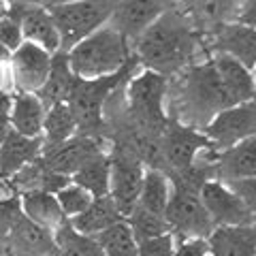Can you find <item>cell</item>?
<instances>
[{
  "mask_svg": "<svg viewBox=\"0 0 256 256\" xmlns=\"http://www.w3.org/2000/svg\"><path fill=\"white\" fill-rule=\"evenodd\" d=\"M22 2L6 4V11L0 20V43L6 45L11 52H15L24 43V32H22Z\"/></svg>",
  "mask_w": 256,
  "mask_h": 256,
  "instance_id": "cell-33",
  "label": "cell"
},
{
  "mask_svg": "<svg viewBox=\"0 0 256 256\" xmlns=\"http://www.w3.org/2000/svg\"><path fill=\"white\" fill-rule=\"evenodd\" d=\"M203 150H214L203 130L169 118L160 132V158L162 171L173 173L190 166Z\"/></svg>",
  "mask_w": 256,
  "mask_h": 256,
  "instance_id": "cell-8",
  "label": "cell"
},
{
  "mask_svg": "<svg viewBox=\"0 0 256 256\" xmlns=\"http://www.w3.org/2000/svg\"><path fill=\"white\" fill-rule=\"evenodd\" d=\"M4 11H6V4H2V2H0V20H2V15H4Z\"/></svg>",
  "mask_w": 256,
  "mask_h": 256,
  "instance_id": "cell-41",
  "label": "cell"
},
{
  "mask_svg": "<svg viewBox=\"0 0 256 256\" xmlns=\"http://www.w3.org/2000/svg\"><path fill=\"white\" fill-rule=\"evenodd\" d=\"M18 194H20V203H22V214L26 216L28 220L41 224V226L50 228V230L60 228L62 224L66 222L54 192L24 190V192H18Z\"/></svg>",
  "mask_w": 256,
  "mask_h": 256,
  "instance_id": "cell-23",
  "label": "cell"
},
{
  "mask_svg": "<svg viewBox=\"0 0 256 256\" xmlns=\"http://www.w3.org/2000/svg\"><path fill=\"white\" fill-rule=\"evenodd\" d=\"M60 34V50L68 52L96 28L109 22L114 0H73L56 6H47Z\"/></svg>",
  "mask_w": 256,
  "mask_h": 256,
  "instance_id": "cell-6",
  "label": "cell"
},
{
  "mask_svg": "<svg viewBox=\"0 0 256 256\" xmlns=\"http://www.w3.org/2000/svg\"><path fill=\"white\" fill-rule=\"evenodd\" d=\"M130 226L132 235L137 242L141 239H150V237H158V235H164V233H171V226L166 222L164 214H156V212H150L141 205H134V210L130 212L124 218Z\"/></svg>",
  "mask_w": 256,
  "mask_h": 256,
  "instance_id": "cell-31",
  "label": "cell"
},
{
  "mask_svg": "<svg viewBox=\"0 0 256 256\" xmlns=\"http://www.w3.org/2000/svg\"><path fill=\"white\" fill-rule=\"evenodd\" d=\"M237 102L226 90L212 56L198 60L180 73L169 77L166 84V114L198 130L210 124L218 111Z\"/></svg>",
  "mask_w": 256,
  "mask_h": 256,
  "instance_id": "cell-2",
  "label": "cell"
},
{
  "mask_svg": "<svg viewBox=\"0 0 256 256\" xmlns=\"http://www.w3.org/2000/svg\"><path fill=\"white\" fill-rule=\"evenodd\" d=\"M169 194H171L169 175L162 169H158V166H146L137 205L146 207L150 212L164 214V207L169 203Z\"/></svg>",
  "mask_w": 256,
  "mask_h": 256,
  "instance_id": "cell-27",
  "label": "cell"
},
{
  "mask_svg": "<svg viewBox=\"0 0 256 256\" xmlns=\"http://www.w3.org/2000/svg\"><path fill=\"white\" fill-rule=\"evenodd\" d=\"M70 182L86 188L92 196H105L109 194V156L107 150L88 158L79 169L70 175Z\"/></svg>",
  "mask_w": 256,
  "mask_h": 256,
  "instance_id": "cell-26",
  "label": "cell"
},
{
  "mask_svg": "<svg viewBox=\"0 0 256 256\" xmlns=\"http://www.w3.org/2000/svg\"><path fill=\"white\" fill-rule=\"evenodd\" d=\"M45 105L34 92H13L9 124L24 137H43Z\"/></svg>",
  "mask_w": 256,
  "mask_h": 256,
  "instance_id": "cell-21",
  "label": "cell"
},
{
  "mask_svg": "<svg viewBox=\"0 0 256 256\" xmlns=\"http://www.w3.org/2000/svg\"><path fill=\"white\" fill-rule=\"evenodd\" d=\"M9 58H11V50L0 43V62H9Z\"/></svg>",
  "mask_w": 256,
  "mask_h": 256,
  "instance_id": "cell-40",
  "label": "cell"
},
{
  "mask_svg": "<svg viewBox=\"0 0 256 256\" xmlns=\"http://www.w3.org/2000/svg\"><path fill=\"white\" fill-rule=\"evenodd\" d=\"M34 2L43 4V6H56V4H64V2H73V0H34Z\"/></svg>",
  "mask_w": 256,
  "mask_h": 256,
  "instance_id": "cell-39",
  "label": "cell"
},
{
  "mask_svg": "<svg viewBox=\"0 0 256 256\" xmlns=\"http://www.w3.org/2000/svg\"><path fill=\"white\" fill-rule=\"evenodd\" d=\"M54 237H56V250L50 256H102V250L96 244V239L90 235L77 233L68 224V220L60 228L54 230Z\"/></svg>",
  "mask_w": 256,
  "mask_h": 256,
  "instance_id": "cell-30",
  "label": "cell"
},
{
  "mask_svg": "<svg viewBox=\"0 0 256 256\" xmlns=\"http://www.w3.org/2000/svg\"><path fill=\"white\" fill-rule=\"evenodd\" d=\"M114 2H116V0H114Z\"/></svg>",
  "mask_w": 256,
  "mask_h": 256,
  "instance_id": "cell-44",
  "label": "cell"
},
{
  "mask_svg": "<svg viewBox=\"0 0 256 256\" xmlns=\"http://www.w3.org/2000/svg\"><path fill=\"white\" fill-rule=\"evenodd\" d=\"M43 143V137H24L11 128L0 146V180L9 182L22 166L36 160L41 156Z\"/></svg>",
  "mask_w": 256,
  "mask_h": 256,
  "instance_id": "cell-19",
  "label": "cell"
},
{
  "mask_svg": "<svg viewBox=\"0 0 256 256\" xmlns=\"http://www.w3.org/2000/svg\"><path fill=\"white\" fill-rule=\"evenodd\" d=\"M137 246H139V256H173L175 235L164 233L158 237L141 239V242H137Z\"/></svg>",
  "mask_w": 256,
  "mask_h": 256,
  "instance_id": "cell-35",
  "label": "cell"
},
{
  "mask_svg": "<svg viewBox=\"0 0 256 256\" xmlns=\"http://www.w3.org/2000/svg\"><path fill=\"white\" fill-rule=\"evenodd\" d=\"M4 188H6V184H4V182H2V180H0V192H2V190H4Z\"/></svg>",
  "mask_w": 256,
  "mask_h": 256,
  "instance_id": "cell-43",
  "label": "cell"
},
{
  "mask_svg": "<svg viewBox=\"0 0 256 256\" xmlns=\"http://www.w3.org/2000/svg\"><path fill=\"white\" fill-rule=\"evenodd\" d=\"M22 256H50L56 250L54 230L41 226V224L28 220L26 216H20L11 233L4 237Z\"/></svg>",
  "mask_w": 256,
  "mask_h": 256,
  "instance_id": "cell-20",
  "label": "cell"
},
{
  "mask_svg": "<svg viewBox=\"0 0 256 256\" xmlns=\"http://www.w3.org/2000/svg\"><path fill=\"white\" fill-rule=\"evenodd\" d=\"M20 216H22L20 194L9 188L6 194L0 196V239H4L11 233V228L20 220Z\"/></svg>",
  "mask_w": 256,
  "mask_h": 256,
  "instance_id": "cell-34",
  "label": "cell"
},
{
  "mask_svg": "<svg viewBox=\"0 0 256 256\" xmlns=\"http://www.w3.org/2000/svg\"><path fill=\"white\" fill-rule=\"evenodd\" d=\"M75 73L70 70V64L66 58V52H54L52 54V66H50V75H47L43 88L36 92V96L43 100L45 107L56 105V102H66L70 90L75 84Z\"/></svg>",
  "mask_w": 256,
  "mask_h": 256,
  "instance_id": "cell-24",
  "label": "cell"
},
{
  "mask_svg": "<svg viewBox=\"0 0 256 256\" xmlns=\"http://www.w3.org/2000/svg\"><path fill=\"white\" fill-rule=\"evenodd\" d=\"M22 32L24 41L34 43L52 54L60 50V34L50 9L34 0H26L22 4Z\"/></svg>",
  "mask_w": 256,
  "mask_h": 256,
  "instance_id": "cell-17",
  "label": "cell"
},
{
  "mask_svg": "<svg viewBox=\"0 0 256 256\" xmlns=\"http://www.w3.org/2000/svg\"><path fill=\"white\" fill-rule=\"evenodd\" d=\"M173 4H175L173 0H116L107 24L114 26L118 32H122L132 45L134 38L160 13H164Z\"/></svg>",
  "mask_w": 256,
  "mask_h": 256,
  "instance_id": "cell-15",
  "label": "cell"
},
{
  "mask_svg": "<svg viewBox=\"0 0 256 256\" xmlns=\"http://www.w3.org/2000/svg\"><path fill=\"white\" fill-rule=\"evenodd\" d=\"M132 56L141 68L173 77L182 68L210 56L203 32L178 4L150 24L132 41Z\"/></svg>",
  "mask_w": 256,
  "mask_h": 256,
  "instance_id": "cell-1",
  "label": "cell"
},
{
  "mask_svg": "<svg viewBox=\"0 0 256 256\" xmlns=\"http://www.w3.org/2000/svg\"><path fill=\"white\" fill-rule=\"evenodd\" d=\"M102 150H107V146L100 137L77 132L66 141L52 143V146L43 143L41 160H43V164L50 166L52 171L68 175L70 178V175H73L88 158H92L94 154H98V152H102Z\"/></svg>",
  "mask_w": 256,
  "mask_h": 256,
  "instance_id": "cell-14",
  "label": "cell"
},
{
  "mask_svg": "<svg viewBox=\"0 0 256 256\" xmlns=\"http://www.w3.org/2000/svg\"><path fill=\"white\" fill-rule=\"evenodd\" d=\"M214 173L220 182L256 178V139L246 137L214 154Z\"/></svg>",
  "mask_w": 256,
  "mask_h": 256,
  "instance_id": "cell-16",
  "label": "cell"
},
{
  "mask_svg": "<svg viewBox=\"0 0 256 256\" xmlns=\"http://www.w3.org/2000/svg\"><path fill=\"white\" fill-rule=\"evenodd\" d=\"M52 52L43 50L34 43L24 41L18 50L11 52L9 73L13 92H38L50 75Z\"/></svg>",
  "mask_w": 256,
  "mask_h": 256,
  "instance_id": "cell-12",
  "label": "cell"
},
{
  "mask_svg": "<svg viewBox=\"0 0 256 256\" xmlns=\"http://www.w3.org/2000/svg\"><path fill=\"white\" fill-rule=\"evenodd\" d=\"M107 156H109V196L116 203L118 212L126 218L139 201L146 164L132 154L118 148H107Z\"/></svg>",
  "mask_w": 256,
  "mask_h": 256,
  "instance_id": "cell-9",
  "label": "cell"
},
{
  "mask_svg": "<svg viewBox=\"0 0 256 256\" xmlns=\"http://www.w3.org/2000/svg\"><path fill=\"white\" fill-rule=\"evenodd\" d=\"M254 180L256 178H244V180H233V182H224V184H226L248 207L256 210V182Z\"/></svg>",
  "mask_w": 256,
  "mask_h": 256,
  "instance_id": "cell-36",
  "label": "cell"
},
{
  "mask_svg": "<svg viewBox=\"0 0 256 256\" xmlns=\"http://www.w3.org/2000/svg\"><path fill=\"white\" fill-rule=\"evenodd\" d=\"M205 137L210 139L214 152L230 148L246 137H252L256 132V107L254 100H246L239 105L226 107L218 111L210 124L203 128Z\"/></svg>",
  "mask_w": 256,
  "mask_h": 256,
  "instance_id": "cell-10",
  "label": "cell"
},
{
  "mask_svg": "<svg viewBox=\"0 0 256 256\" xmlns=\"http://www.w3.org/2000/svg\"><path fill=\"white\" fill-rule=\"evenodd\" d=\"M0 90L13 92L11 73H9V62H0Z\"/></svg>",
  "mask_w": 256,
  "mask_h": 256,
  "instance_id": "cell-38",
  "label": "cell"
},
{
  "mask_svg": "<svg viewBox=\"0 0 256 256\" xmlns=\"http://www.w3.org/2000/svg\"><path fill=\"white\" fill-rule=\"evenodd\" d=\"M56 198H58V205L64 214V218H73V216L82 214L84 210H88V205L92 203V194L86 188H82L75 182H68L66 186H62L56 192Z\"/></svg>",
  "mask_w": 256,
  "mask_h": 256,
  "instance_id": "cell-32",
  "label": "cell"
},
{
  "mask_svg": "<svg viewBox=\"0 0 256 256\" xmlns=\"http://www.w3.org/2000/svg\"><path fill=\"white\" fill-rule=\"evenodd\" d=\"M2 4H13V2H22V0H0Z\"/></svg>",
  "mask_w": 256,
  "mask_h": 256,
  "instance_id": "cell-42",
  "label": "cell"
},
{
  "mask_svg": "<svg viewBox=\"0 0 256 256\" xmlns=\"http://www.w3.org/2000/svg\"><path fill=\"white\" fill-rule=\"evenodd\" d=\"M102 256H139V246L126 220H118L98 235H94Z\"/></svg>",
  "mask_w": 256,
  "mask_h": 256,
  "instance_id": "cell-28",
  "label": "cell"
},
{
  "mask_svg": "<svg viewBox=\"0 0 256 256\" xmlns=\"http://www.w3.org/2000/svg\"><path fill=\"white\" fill-rule=\"evenodd\" d=\"M205 45L207 52L214 54H226L244 66H256V30L254 26H246L239 22H224L214 26L210 32H205Z\"/></svg>",
  "mask_w": 256,
  "mask_h": 256,
  "instance_id": "cell-13",
  "label": "cell"
},
{
  "mask_svg": "<svg viewBox=\"0 0 256 256\" xmlns=\"http://www.w3.org/2000/svg\"><path fill=\"white\" fill-rule=\"evenodd\" d=\"M137 66H139L137 58L132 56V60L128 62L124 68H120L111 75L90 77V79L75 77L73 90H70L66 102L77 120V132L100 137L102 114H105V105H107L109 96L132 75V70Z\"/></svg>",
  "mask_w": 256,
  "mask_h": 256,
  "instance_id": "cell-4",
  "label": "cell"
},
{
  "mask_svg": "<svg viewBox=\"0 0 256 256\" xmlns=\"http://www.w3.org/2000/svg\"><path fill=\"white\" fill-rule=\"evenodd\" d=\"M173 256H210L205 239H175Z\"/></svg>",
  "mask_w": 256,
  "mask_h": 256,
  "instance_id": "cell-37",
  "label": "cell"
},
{
  "mask_svg": "<svg viewBox=\"0 0 256 256\" xmlns=\"http://www.w3.org/2000/svg\"><path fill=\"white\" fill-rule=\"evenodd\" d=\"M164 218L175 239H207L214 230V220L207 214L196 190L171 184L169 203L164 207Z\"/></svg>",
  "mask_w": 256,
  "mask_h": 256,
  "instance_id": "cell-7",
  "label": "cell"
},
{
  "mask_svg": "<svg viewBox=\"0 0 256 256\" xmlns=\"http://www.w3.org/2000/svg\"><path fill=\"white\" fill-rule=\"evenodd\" d=\"M212 60L218 68V73L222 77L226 90L233 96V100L237 102H246V100H254L256 94V79H254V70L244 66L242 62H237L235 58H230L226 54H218L214 52L210 54Z\"/></svg>",
  "mask_w": 256,
  "mask_h": 256,
  "instance_id": "cell-22",
  "label": "cell"
},
{
  "mask_svg": "<svg viewBox=\"0 0 256 256\" xmlns=\"http://www.w3.org/2000/svg\"><path fill=\"white\" fill-rule=\"evenodd\" d=\"M118 220H124V216L118 212V207L111 201V196L105 194V196H94L92 203L88 205V210L73 216V218H68V224L77 233L94 237Z\"/></svg>",
  "mask_w": 256,
  "mask_h": 256,
  "instance_id": "cell-25",
  "label": "cell"
},
{
  "mask_svg": "<svg viewBox=\"0 0 256 256\" xmlns=\"http://www.w3.org/2000/svg\"><path fill=\"white\" fill-rule=\"evenodd\" d=\"M70 70L77 77H102L124 68L132 60L130 41L114 26L102 24L66 52Z\"/></svg>",
  "mask_w": 256,
  "mask_h": 256,
  "instance_id": "cell-3",
  "label": "cell"
},
{
  "mask_svg": "<svg viewBox=\"0 0 256 256\" xmlns=\"http://www.w3.org/2000/svg\"><path fill=\"white\" fill-rule=\"evenodd\" d=\"M77 134V120L70 111L68 102H56L45 109L43 120V141L47 146L60 143Z\"/></svg>",
  "mask_w": 256,
  "mask_h": 256,
  "instance_id": "cell-29",
  "label": "cell"
},
{
  "mask_svg": "<svg viewBox=\"0 0 256 256\" xmlns=\"http://www.w3.org/2000/svg\"><path fill=\"white\" fill-rule=\"evenodd\" d=\"M201 201L207 214L212 216L214 226H239V224H254L256 216L252 207H248L226 184L220 180L205 182L201 190Z\"/></svg>",
  "mask_w": 256,
  "mask_h": 256,
  "instance_id": "cell-11",
  "label": "cell"
},
{
  "mask_svg": "<svg viewBox=\"0 0 256 256\" xmlns=\"http://www.w3.org/2000/svg\"><path fill=\"white\" fill-rule=\"evenodd\" d=\"M210 256H256V228L254 224L239 226H214L207 235Z\"/></svg>",
  "mask_w": 256,
  "mask_h": 256,
  "instance_id": "cell-18",
  "label": "cell"
},
{
  "mask_svg": "<svg viewBox=\"0 0 256 256\" xmlns=\"http://www.w3.org/2000/svg\"><path fill=\"white\" fill-rule=\"evenodd\" d=\"M166 84L169 77L137 66L124 84V107L128 116L154 132H162L166 114Z\"/></svg>",
  "mask_w": 256,
  "mask_h": 256,
  "instance_id": "cell-5",
  "label": "cell"
}]
</instances>
